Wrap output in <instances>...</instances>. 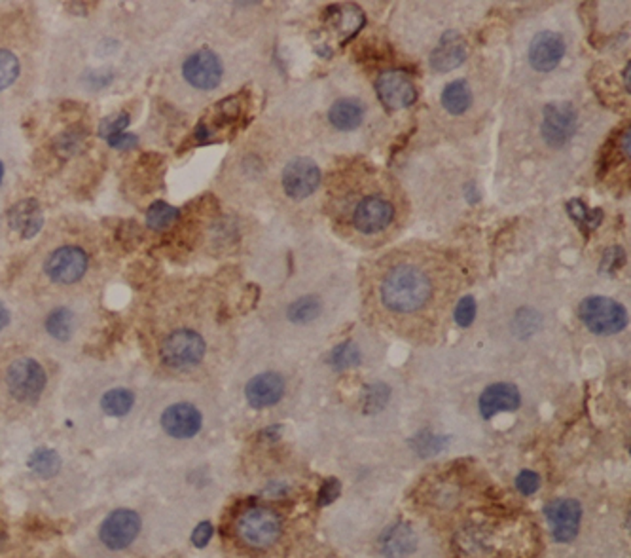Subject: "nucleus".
<instances>
[{
  "instance_id": "nucleus-1",
  "label": "nucleus",
  "mask_w": 631,
  "mask_h": 558,
  "mask_svg": "<svg viewBox=\"0 0 631 558\" xmlns=\"http://www.w3.org/2000/svg\"><path fill=\"white\" fill-rule=\"evenodd\" d=\"M431 296V281L414 266L391 270L381 283V301L399 314H411L425 306Z\"/></svg>"
},
{
  "instance_id": "nucleus-2",
  "label": "nucleus",
  "mask_w": 631,
  "mask_h": 558,
  "mask_svg": "<svg viewBox=\"0 0 631 558\" xmlns=\"http://www.w3.org/2000/svg\"><path fill=\"white\" fill-rule=\"evenodd\" d=\"M239 539L253 549H269L283 532L281 516L268 507H251L238 519Z\"/></svg>"
},
{
  "instance_id": "nucleus-3",
  "label": "nucleus",
  "mask_w": 631,
  "mask_h": 558,
  "mask_svg": "<svg viewBox=\"0 0 631 558\" xmlns=\"http://www.w3.org/2000/svg\"><path fill=\"white\" fill-rule=\"evenodd\" d=\"M579 316L589 331L599 336L620 333L627 325L622 304L607 296H588L579 306Z\"/></svg>"
},
{
  "instance_id": "nucleus-4",
  "label": "nucleus",
  "mask_w": 631,
  "mask_h": 558,
  "mask_svg": "<svg viewBox=\"0 0 631 558\" xmlns=\"http://www.w3.org/2000/svg\"><path fill=\"white\" fill-rule=\"evenodd\" d=\"M205 356L203 338L190 329H178L171 333L161 344V359L171 369L186 371L196 366Z\"/></svg>"
},
{
  "instance_id": "nucleus-5",
  "label": "nucleus",
  "mask_w": 631,
  "mask_h": 558,
  "mask_svg": "<svg viewBox=\"0 0 631 558\" xmlns=\"http://www.w3.org/2000/svg\"><path fill=\"white\" fill-rule=\"evenodd\" d=\"M48 376L43 365L35 359H18L10 365L6 384L13 397L23 403L36 401L46 388Z\"/></svg>"
},
{
  "instance_id": "nucleus-6",
  "label": "nucleus",
  "mask_w": 631,
  "mask_h": 558,
  "mask_svg": "<svg viewBox=\"0 0 631 558\" xmlns=\"http://www.w3.org/2000/svg\"><path fill=\"white\" fill-rule=\"evenodd\" d=\"M141 516L131 509H116L106 516L99 528V538L108 549L123 551L139 538Z\"/></svg>"
},
{
  "instance_id": "nucleus-7",
  "label": "nucleus",
  "mask_w": 631,
  "mask_h": 558,
  "mask_svg": "<svg viewBox=\"0 0 631 558\" xmlns=\"http://www.w3.org/2000/svg\"><path fill=\"white\" fill-rule=\"evenodd\" d=\"M546 519L552 526L554 539L559 543H569L579 536L582 507L580 503L571 498H557L550 501L544 509Z\"/></svg>"
},
{
  "instance_id": "nucleus-8",
  "label": "nucleus",
  "mask_w": 631,
  "mask_h": 558,
  "mask_svg": "<svg viewBox=\"0 0 631 558\" xmlns=\"http://www.w3.org/2000/svg\"><path fill=\"white\" fill-rule=\"evenodd\" d=\"M319 185L321 169L309 158H296L283 171L284 193L294 200H304L311 196Z\"/></svg>"
},
{
  "instance_id": "nucleus-9",
  "label": "nucleus",
  "mask_w": 631,
  "mask_h": 558,
  "mask_svg": "<svg viewBox=\"0 0 631 558\" xmlns=\"http://www.w3.org/2000/svg\"><path fill=\"white\" fill-rule=\"evenodd\" d=\"M183 73L184 78L194 88L213 90L221 84L224 69L216 53L209 50H199L196 53H191V56L184 61Z\"/></svg>"
},
{
  "instance_id": "nucleus-10",
  "label": "nucleus",
  "mask_w": 631,
  "mask_h": 558,
  "mask_svg": "<svg viewBox=\"0 0 631 558\" xmlns=\"http://www.w3.org/2000/svg\"><path fill=\"white\" fill-rule=\"evenodd\" d=\"M576 131V113L569 103H552L544 106L542 120V138L544 141L557 148L565 145Z\"/></svg>"
},
{
  "instance_id": "nucleus-11",
  "label": "nucleus",
  "mask_w": 631,
  "mask_h": 558,
  "mask_svg": "<svg viewBox=\"0 0 631 558\" xmlns=\"http://www.w3.org/2000/svg\"><path fill=\"white\" fill-rule=\"evenodd\" d=\"M88 270V255L78 248H61L53 251L46 263V274L58 283L78 281Z\"/></svg>"
},
{
  "instance_id": "nucleus-12",
  "label": "nucleus",
  "mask_w": 631,
  "mask_h": 558,
  "mask_svg": "<svg viewBox=\"0 0 631 558\" xmlns=\"http://www.w3.org/2000/svg\"><path fill=\"white\" fill-rule=\"evenodd\" d=\"M394 216V208L379 196H368L353 213V224L362 234H378L387 228Z\"/></svg>"
},
{
  "instance_id": "nucleus-13",
  "label": "nucleus",
  "mask_w": 631,
  "mask_h": 558,
  "mask_svg": "<svg viewBox=\"0 0 631 558\" xmlns=\"http://www.w3.org/2000/svg\"><path fill=\"white\" fill-rule=\"evenodd\" d=\"M201 413L190 403L171 405L161 416V428L173 439H191L201 429Z\"/></svg>"
},
{
  "instance_id": "nucleus-14",
  "label": "nucleus",
  "mask_w": 631,
  "mask_h": 558,
  "mask_svg": "<svg viewBox=\"0 0 631 558\" xmlns=\"http://www.w3.org/2000/svg\"><path fill=\"white\" fill-rule=\"evenodd\" d=\"M379 99L393 111L409 106L416 101V86L402 71H387L378 78Z\"/></svg>"
},
{
  "instance_id": "nucleus-15",
  "label": "nucleus",
  "mask_w": 631,
  "mask_h": 558,
  "mask_svg": "<svg viewBox=\"0 0 631 558\" xmlns=\"http://www.w3.org/2000/svg\"><path fill=\"white\" fill-rule=\"evenodd\" d=\"M565 56V43L561 35L542 31L533 38L529 48V61L534 71L550 73Z\"/></svg>"
},
{
  "instance_id": "nucleus-16",
  "label": "nucleus",
  "mask_w": 631,
  "mask_h": 558,
  "mask_svg": "<svg viewBox=\"0 0 631 558\" xmlns=\"http://www.w3.org/2000/svg\"><path fill=\"white\" fill-rule=\"evenodd\" d=\"M284 393V380L277 373H264L254 376L245 388L246 401L254 408H266L281 401Z\"/></svg>"
},
{
  "instance_id": "nucleus-17",
  "label": "nucleus",
  "mask_w": 631,
  "mask_h": 558,
  "mask_svg": "<svg viewBox=\"0 0 631 558\" xmlns=\"http://www.w3.org/2000/svg\"><path fill=\"white\" fill-rule=\"evenodd\" d=\"M519 391L512 384H493L479 397V413L486 420L499 413H512L519 406Z\"/></svg>"
},
{
  "instance_id": "nucleus-18",
  "label": "nucleus",
  "mask_w": 631,
  "mask_h": 558,
  "mask_svg": "<svg viewBox=\"0 0 631 558\" xmlns=\"http://www.w3.org/2000/svg\"><path fill=\"white\" fill-rule=\"evenodd\" d=\"M464 58H466V48L463 36L456 31H449L442 36L440 44H438V48L432 51L431 65L438 73H449L457 69V67L464 61Z\"/></svg>"
},
{
  "instance_id": "nucleus-19",
  "label": "nucleus",
  "mask_w": 631,
  "mask_h": 558,
  "mask_svg": "<svg viewBox=\"0 0 631 558\" xmlns=\"http://www.w3.org/2000/svg\"><path fill=\"white\" fill-rule=\"evenodd\" d=\"M8 221L13 230H18L19 236L29 240L38 234V230L43 228L44 216L36 200H23L16 203L8 213Z\"/></svg>"
},
{
  "instance_id": "nucleus-20",
  "label": "nucleus",
  "mask_w": 631,
  "mask_h": 558,
  "mask_svg": "<svg viewBox=\"0 0 631 558\" xmlns=\"http://www.w3.org/2000/svg\"><path fill=\"white\" fill-rule=\"evenodd\" d=\"M417 547V536L408 524H394L387 528L379 538V549L387 558H402L414 553Z\"/></svg>"
},
{
  "instance_id": "nucleus-21",
  "label": "nucleus",
  "mask_w": 631,
  "mask_h": 558,
  "mask_svg": "<svg viewBox=\"0 0 631 558\" xmlns=\"http://www.w3.org/2000/svg\"><path fill=\"white\" fill-rule=\"evenodd\" d=\"M362 116H364V113H362L361 103L351 101V99H341V101L334 103L331 113H328V118H331L332 126L341 131H351L354 128H359L362 122Z\"/></svg>"
},
{
  "instance_id": "nucleus-22",
  "label": "nucleus",
  "mask_w": 631,
  "mask_h": 558,
  "mask_svg": "<svg viewBox=\"0 0 631 558\" xmlns=\"http://www.w3.org/2000/svg\"><path fill=\"white\" fill-rule=\"evenodd\" d=\"M472 103V93L464 80H456L448 84L442 91V105L451 114H464Z\"/></svg>"
},
{
  "instance_id": "nucleus-23",
  "label": "nucleus",
  "mask_w": 631,
  "mask_h": 558,
  "mask_svg": "<svg viewBox=\"0 0 631 558\" xmlns=\"http://www.w3.org/2000/svg\"><path fill=\"white\" fill-rule=\"evenodd\" d=\"M135 405V396H133V391L129 389H123V388H116V389H111L108 393H105L103 399H101V406H103V411L108 414V416H126L131 408Z\"/></svg>"
},
{
  "instance_id": "nucleus-24",
  "label": "nucleus",
  "mask_w": 631,
  "mask_h": 558,
  "mask_svg": "<svg viewBox=\"0 0 631 558\" xmlns=\"http://www.w3.org/2000/svg\"><path fill=\"white\" fill-rule=\"evenodd\" d=\"M29 468L38 475V477L50 479L58 475L61 469V458L56 451L50 448H38L29 458Z\"/></svg>"
},
{
  "instance_id": "nucleus-25",
  "label": "nucleus",
  "mask_w": 631,
  "mask_h": 558,
  "mask_svg": "<svg viewBox=\"0 0 631 558\" xmlns=\"http://www.w3.org/2000/svg\"><path fill=\"white\" fill-rule=\"evenodd\" d=\"M48 333L58 340H68L74 329V316L68 310H56L51 311L46 319Z\"/></svg>"
},
{
  "instance_id": "nucleus-26",
  "label": "nucleus",
  "mask_w": 631,
  "mask_h": 558,
  "mask_svg": "<svg viewBox=\"0 0 631 558\" xmlns=\"http://www.w3.org/2000/svg\"><path fill=\"white\" fill-rule=\"evenodd\" d=\"M178 219V209L166 201H156L146 213V223L154 230H166Z\"/></svg>"
},
{
  "instance_id": "nucleus-27",
  "label": "nucleus",
  "mask_w": 631,
  "mask_h": 558,
  "mask_svg": "<svg viewBox=\"0 0 631 558\" xmlns=\"http://www.w3.org/2000/svg\"><path fill=\"white\" fill-rule=\"evenodd\" d=\"M319 311H321V303L317 298L306 296L291 304V308H288V319L294 323H309L319 316Z\"/></svg>"
},
{
  "instance_id": "nucleus-28",
  "label": "nucleus",
  "mask_w": 631,
  "mask_h": 558,
  "mask_svg": "<svg viewBox=\"0 0 631 558\" xmlns=\"http://www.w3.org/2000/svg\"><path fill=\"white\" fill-rule=\"evenodd\" d=\"M19 75V61L8 50H0V91L13 84Z\"/></svg>"
},
{
  "instance_id": "nucleus-29",
  "label": "nucleus",
  "mask_w": 631,
  "mask_h": 558,
  "mask_svg": "<svg viewBox=\"0 0 631 558\" xmlns=\"http://www.w3.org/2000/svg\"><path fill=\"white\" fill-rule=\"evenodd\" d=\"M359 361H361V351L353 342L341 344L332 351V365L339 371L359 365Z\"/></svg>"
},
{
  "instance_id": "nucleus-30",
  "label": "nucleus",
  "mask_w": 631,
  "mask_h": 558,
  "mask_svg": "<svg viewBox=\"0 0 631 558\" xmlns=\"http://www.w3.org/2000/svg\"><path fill=\"white\" fill-rule=\"evenodd\" d=\"M474 318H476V303H474V298H472V296L461 298L457 308H456V321H457V325L469 326V325H472Z\"/></svg>"
},
{
  "instance_id": "nucleus-31",
  "label": "nucleus",
  "mask_w": 631,
  "mask_h": 558,
  "mask_svg": "<svg viewBox=\"0 0 631 558\" xmlns=\"http://www.w3.org/2000/svg\"><path fill=\"white\" fill-rule=\"evenodd\" d=\"M129 124V116L128 114H116V116H111V118H105L103 120V124L99 128V133L103 135V138H113V135L116 133H121L123 130L128 128Z\"/></svg>"
},
{
  "instance_id": "nucleus-32",
  "label": "nucleus",
  "mask_w": 631,
  "mask_h": 558,
  "mask_svg": "<svg viewBox=\"0 0 631 558\" xmlns=\"http://www.w3.org/2000/svg\"><path fill=\"white\" fill-rule=\"evenodd\" d=\"M516 486L524 496H531L539 490L541 486V477L533 471H521L516 479Z\"/></svg>"
},
{
  "instance_id": "nucleus-33",
  "label": "nucleus",
  "mask_w": 631,
  "mask_h": 558,
  "mask_svg": "<svg viewBox=\"0 0 631 558\" xmlns=\"http://www.w3.org/2000/svg\"><path fill=\"white\" fill-rule=\"evenodd\" d=\"M569 211L573 213V216H574V219H576V223H579V224H588V226H597V223L601 221V219H594V213L592 211H588L584 206H582V201H571L569 203Z\"/></svg>"
},
{
  "instance_id": "nucleus-34",
  "label": "nucleus",
  "mask_w": 631,
  "mask_h": 558,
  "mask_svg": "<svg viewBox=\"0 0 631 558\" xmlns=\"http://www.w3.org/2000/svg\"><path fill=\"white\" fill-rule=\"evenodd\" d=\"M339 490H341L339 481L328 479L319 490V506L324 507V506H328V503H332L339 496Z\"/></svg>"
},
{
  "instance_id": "nucleus-35",
  "label": "nucleus",
  "mask_w": 631,
  "mask_h": 558,
  "mask_svg": "<svg viewBox=\"0 0 631 558\" xmlns=\"http://www.w3.org/2000/svg\"><path fill=\"white\" fill-rule=\"evenodd\" d=\"M136 143H139V138H136V135H133V133H126V131L116 133V135H113V138H108V145H111L113 148H118V151L133 148Z\"/></svg>"
},
{
  "instance_id": "nucleus-36",
  "label": "nucleus",
  "mask_w": 631,
  "mask_h": 558,
  "mask_svg": "<svg viewBox=\"0 0 631 558\" xmlns=\"http://www.w3.org/2000/svg\"><path fill=\"white\" fill-rule=\"evenodd\" d=\"M213 538V526L211 523H201L196 530H194V534H191V541H194V546L196 547H205L207 543L211 541Z\"/></svg>"
},
{
  "instance_id": "nucleus-37",
  "label": "nucleus",
  "mask_w": 631,
  "mask_h": 558,
  "mask_svg": "<svg viewBox=\"0 0 631 558\" xmlns=\"http://www.w3.org/2000/svg\"><path fill=\"white\" fill-rule=\"evenodd\" d=\"M387 388L386 386H374V388H368L366 391V411H370V406H374V408H383V405H386L387 399H381V391H386Z\"/></svg>"
},
{
  "instance_id": "nucleus-38",
  "label": "nucleus",
  "mask_w": 631,
  "mask_h": 558,
  "mask_svg": "<svg viewBox=\"0 0 631 558\" xmlns=\"http://www.w3.org/2000/svg\"><path fill=\"white\" fill-rule=\"evenodd\" d=\"M8 321H10V311L3 304H0V331L4 329V326L8 325Z\"/></svg>"
},
{
  "instance_id": "nucleus-39",
  "label": "nucleus",
  "mask_w": 631,
  "mask_h": 558,
  "mask_svg": "<svg viewBox=\"0 0 631 558\" xmlns=\"http://www.w3.org/2000/svg\"><path fill=\"white\" fill-rule=\"evenodd\" d=\"M3 177H4V168H3V163H0V185H3Z\"/></svg>"
}]
</instances>
